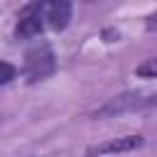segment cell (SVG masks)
<instances>
[{"instance_id": "6", "label": "cell", "mask_w": 157, "mask_h": 157, "mask_svg": "<svg viewBox=\"0 0 157 157\" xmlns=\"http://www.w3.org/2000/svg\"><path fill=\"white\" fill-rule=\"evenodd\" d=\"M135 74L142 76V78H157V56H152V59H147L145 64H140V66L135 69Z\"/></svg>"}, {"instance_id": "8", "label": "cell", "mask_w": 157, "mask_h": 157, "mask_svg": "<svg viewBox=\"0 0 157 157\" xmlns=\"http://www.w3.org/2000/svg\"><path fill=\"white\" fill-rule=\"evenodd\" d=\"M147 29H157V12L147 15Z\"/></svg>"}, {"instance_id": "4", "label": "cell", "mask_w": 157, "mask_h": 157, "mask_svg": "<svg viewBox=\"0 0 157 157\" xmlns=\"http://www.w3.org/2000/svg\"><path fill=\"white\" fill-rule=\"evenodd\" d=\"M142 145V137L140 135H128V137H118V140H110V142H103V145H96L91 147L88 152L91 155H110V152H130V150H137Z\"/></svg>"}, {"instance_id": "1", "label": "cell", "mask_w": 157, "mask_h": 157, "mask_svg": "<svg viewBox=\"0 0 157 157\" xmlns=\"http://www.w3.org/2000/svg\"><path fill=\"white\" fill-rule=\"evenodd\" d=\"M47 2L49 0H32L29 5L22 7V12L17 15V27H15L17 37H37L42 32L44 20H47Z\"/></svg>"}, {"instance_id": "5", "label": "cell", "mask_w": 157, "mask_h": 157, "mask_svg": "<svg viewBox=\"0 0 157 157\" xmlns=\"http://www.w3.org/2000/svg\"><path fill=\"white\" fill-rule=\"evenodd\" d=\"M47 20L54 29H64L71 20V0H49L47 2Z\"/></svg>"}, {"instance_id": "2", "label": "cell", "mask_w": 157, "mask_h": 157, "mask_svg": "<svg viewBox=\"0 0 157 157\" xmlns=\"http://www.w3.org/2000/svg\"><path fill=\"white\" fill-rule=\"evenodd\" d=\"M157 103V93H123L110 98L105 105H101L96 110V115L105 118V115H115V113H125V110H137L145 105H155Z\"/></svg>"}, {"instance_id": "3", "label": "cell", "mask_w": 157, "mask_h": 157, "mask_svg": "<svg viewBox=\"0 0 157 157\" xmlns=\"http://www.w3.org/2000/svg\"><path fill=\"white\" fill-rule=\"evenodd\" d=\"M52 71H54V54H52V49L47 44H39V47L27 52V56H25V74H27V78L32 83L47 78Z\"/></svg>"}, {"instance_id": "7", "label": "cell", "mask_w": 157, "mask_h": 157, "mask_svg": "<svg viewBox=\"0 0 157 157\" xmlns=\"http://www.w3.org/2000/svg\"><path fill=\"white\" fill-rule=\"evenodd\" d=\"M15 74H17V69H15L12 64H7V61H0V86L10 83V81L15 78Z\"/></svg>"}]
</instances>
